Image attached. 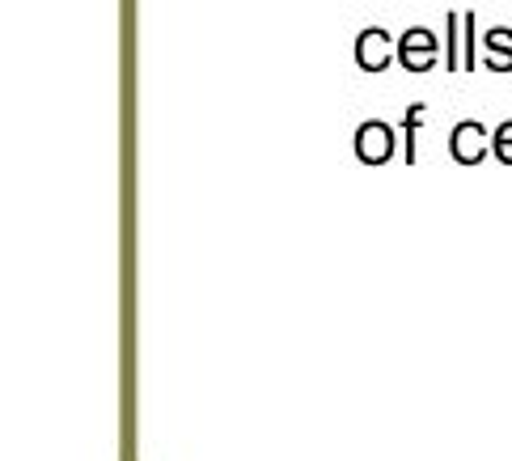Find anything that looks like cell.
I'll list each match as a JSON object with an SVG mask.
<instances>
[{
  "instance_id": "obj_4",
  "label": "cell",
  "mask_w": 512,
  "mask_h": 461,
  "mask_svg": "<svg viewBox=\"0 0 512 461\" xmlns=\"http://www.w3.org/2000/svg\"><path fill=\"white\" fill-rule=\"evenodd\" d=\"M487 149H491V136H487V127H483V123L466 119V123H457L453 132H449V153H453V161L479 165V161L487 157Z\"/></svg>"
},
{
  "instance_id": "obj_1",
  "label": "cell",
  "mask_w": 512,
  "mask_h": 461,
  "mask_svg": "<svg viewBox=\"0 0 512 461\" xmlns=\"http://www.w3.org/2000/svg\"><path fill=\"white\" fill-rule=\"evenodd\" d=\"M436 51H441V39H436L428 26H407L398 39V64L407 72H432Z\"/></svg>"
},
{
  "instance_id": "obj_7",
  "label": "cell",
  "mask_w": 512,
  "mask_h": 461,
  "mask_svg": "<svg viewBox=\"0 0 512 461\" xmlns=\"http://www.w3.org/2000/svg\"><path fill=\"white\" fill-rule=\"evenodd\" d=\"M457 26H462V17L445 13V68L449 72H457Z\"/></svg>"
},
{
  "instance_id": "obj_2",
  "label": "cell",
  "mask_w": 512,
  "mask_h": 461,
  "mask_svg": "<svg viewBox=\"0 0 512 461\" xmlns=\"http://www.w3.org/2000/svg\"><path fill=\"white\" fill-rule=\"evenodd\" d=\"M356 157L364 165H386L394 157V127L381 123V119H369L356 127Z\"/></svg>"
},
{
  "instance_id": "obj_9",
  "label": "cell",
  "mask_w": 512,
  "mask_h": 461,
  "mask_svg": "<svg viewBox=\"0 0 512 461\" xmlns=\"http://www.w3.org/2000/svg\"><path fill=\"white\" fill-rule=\"evenodd\" d=\"M462 30H466V60H462V64L474 68V13L462 17Z\"/></svg>"
},
{
  "instance_id": "obj_8",
  "label": "cell",
  "mask_w": 512,
  "mask_h": 461,
  "mask_svg": "<svg viewBox=\"0 0 512 461\" xmlns=\"http://www.w3.org/2000/svg\"><path fill=\"white\" fill-rule=\"evenodd\" d=\"M491 153H496L504 165H512V119L500 123L496 132H491Z\"/></svg>"
},
{
  "instance_id": "obj_5",
  "label": "cell",
  "mask_w": 512,
  "mask_h": 461,
  "mask_svg": "<svg viewBox=\"0 0 512 461\" xmlns=\"http://www.w3.org/2000/svg\"><path fill=\"white\" fill-rule=\"evenodd\" d=\"M419 123H424V102L407 106V119H402V157L415 161V140H419Z\"/></svg>"
},
{
  "instance_id": "obj_6",
  "label": "cell",
  "mask_w": 512,
  "mask_h": 461,
  "mask_svg": "<svg viewBox=\"0 0 512 461\" xmlns=\"http://www.w3.org/2000/svg\"><path fill=\"white\" fill-rule=\"evenodd\" d=\"M483 47H487V64L496 72H512V43H500V39H487L483 34Z\"/></svg>"
},
{
  "instance_id": "obj_3",
  "label": "cell",
  "mask_w": 512,
  "mask_h": 461,
  "mask_svg": "<svg viewBox=\"0 0 512 461\" xmlns=\"http://www.w3.org/2000/svg\"><path fill=\"white\" fill-rule=\"evenodd\" d=\"M390 60H398V43H390V30L369 26L356 34V64L364 72H381Z\"/></svg>"
}]
</instances>
